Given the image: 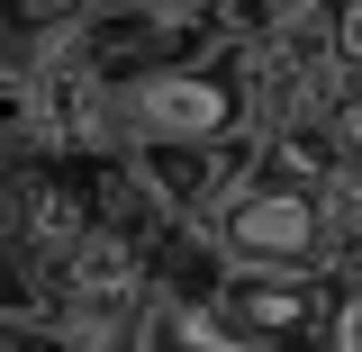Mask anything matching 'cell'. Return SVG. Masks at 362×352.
<instances>
[{"mask_svg":"<svg viewBox=\"0 0 362 352\" xmlns=\"http://www.w3.org/2000/svg\"><path fill=\"white\" fill-rule=\"evenodd\" d=\"M82 226H90V190H82L73 172L45 163V172L18 181V253H28V262H54Z\"/></svg>","mask_w":362,"mask_h":352,"instance_id":"3957f363","label":"cell"},{"mask_svg":"<svg viewBox=\"0 0 362 352\" xmlns=\"http://www.w3.org/2000/svg\"><path fill=\"white\" fill-rule=\"evenodd\" d=\"M199 235H209V253H218L226 271H281V280H326V271H335L317 190L272 181V172H245L218 208L199 217ZM335 280H354V271H335Z\"/></svg>","mask_w":362,"mask_h":352,"instance_id":"6da1fadb","label":"cell"},{"mask_svg":"<svg viewBox=\"0 0 362 352\" xmlns=\"http://www.w3.org/2000/svg\"><path fill=\"white\" fill-rule=\"evenodd\" d=\"M109 118H118V145H226L245 135V99H235V73H209V63H154L136 82H109Z\"/></svg>","mask_w":362,"mask_h":352,"instance_id":"7a4b0ae2","label":"cell"},{"mask_svg":"<svg viewBox=\"0 0 362 352\" xmlns=\"http://www.w3.org/2000/svg\"><path fill=\"white\" fill-rule=\"evenodd\" d=\"M0 244H18V181H0Z\"/></svg>","mask_w":362,"mask_h":352,"instance_id":"277c9868","label":"cell"}]
</instances>
